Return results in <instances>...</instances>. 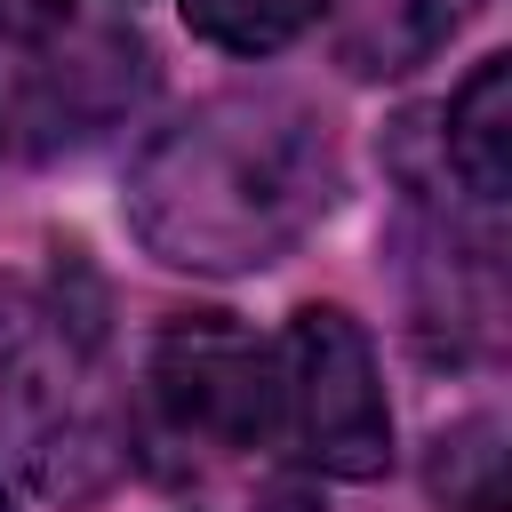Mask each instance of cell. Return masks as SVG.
<instances>
[{
	"mask_svg": "<svg viewBox=\"0 0 512 512\" xmlns=\"http://www.w3.org/2000/svg\"><path fill=\"white\" fill-rule=\"evenodd\" d=\"M336 192V128L304 96L240 88L144 144L128 224L176 272H264L336 208Z\"/></svg>",
	"mask_w": 512,
	"mask_h": 512,
	"instance_id": "1",
	"label": "cell"
},
{
	"mask_svg": "<svg viewBox=\"0 0 512 512\" xmlns=\"http://www.w3.org/2000/svg\"><path fill=\"white\" fill-rule=\"evenodd\" d=\"M80 336L56 304L0 280V448L48 496H88L112 472V440L80 392Z\"/></svg>",
	"mask_w": 512,
	"mask_h": 512,
	"instance_id": "2",
	"label": "cell"
},
{
	"mask_svg": "<svg viewBox=\"0 0 512 512\" xmlns=\"http://www.w3.org/2000/svg\"><path fill=\"white\" fill-rule=\"evenodd\" d=\"M280 424L304 464L336 480H376L392 464V408L376 384V352L344 304H304L280 336Z\"/></svg>",
	"mask_w": 512,
	"mask_h": 512,
	"instance_id": "3",
	"label": "cell"
},
{
	"mask_svg": "<svg viewBox=\"0 0 512 512\" xmlns=\"http://www.w3.org/2000/svg\"><path fill=\"white\" fill-rule=\"evenodd\" d=\"M0 40L24 56V96L40 128H104L144 96V40L136 24L104 16L96 0H0Z\"/></svg>",
	"mask_w": 512,
	"mask_h": 512,
	"instance_id": "4",
	"label": "cell"
},
{
	"mask_svg": "<svg viewBox=\"0 0 512 512\" xmlns=\"http://www.w3.org/2000/svg\"><path fill=\"white\" fill-rule=\"evenodd\" d=\"M152 400L176 432L256 448L280 432V352L256 344L232 312H184L152 336Z\"/></svg>",
	"mask_w": 512,
	"mask_h": 512,
	"instance_id": "5",
	"label": "cell"
},
{
	"mask_svg": "<svg viewBox=\"0 0 512 512\" xmlns=\"http://www.w3.org/2000/svg\"><path fill=\"white\" fill-rule=\"evenodd\" d=\"M320 24H328V48L344 72L392 80L464 24V0H320Z\"/></svg>",
	"mask_w": 512,
	"mask_h": 512,
	"instance_id": "6",
	"label": "cell"
},
{
	"mask_svg": "<svg viewBox=\"0 0 512 512\" xmlns=\"http://www.w3.org/2000/svg\"><path fill=\"white\" fill-rule=\"evenodd\" d=\"M448 160L472 184V200L512 192V56H480L472 80L448 96Z\"/></svg>",
	"mask_w": 512,
	"mask_h": 512,
	"instance_id": "7",
	"label": "cell"
},
{
	"mask_svg": "<svg viewBox=\"0 0 512 512\" xmlns=\"http://www.w3.org/2000/svg\"><path fill=\"white\" fill-rule=\"evenodd\" d=\"M184 24L224 56H272L320 24V0H184Z\"/></svg>",
	"mask_w": 512,
	"mask_h": 512,
	"instance_id": "8",
	"label": "cell"
},
{
	"mask_svg": "<svg viewBox=\"0 0 512 512\" xmlns=\"http://www.w3.org/2000/svg\"><path fill=\"white\" fill-rule=\"evenodd\" d=\"M432 496L448 512H504V432L488 416L440 432V448H432Z\"/></svg>",
	"mask_w": 512,
	"mask_h": 512,
	"instance_id": "9",
	"label": "cell"
},
{
	"mask_svg": "<svg viewBox=\"0 0 512 512\" xmlns=\"http://www.w3.org/2000/svg\"><path fill=\"white\" fill-rule=\"evenodd\" d=\"M0 512H16V504H8V496H0Z\"/></svg>",
	"mask_w": 512,
	"mask_h": 512,
	"instance_id": "10",
	"label": "cell"
}]
</instances>
